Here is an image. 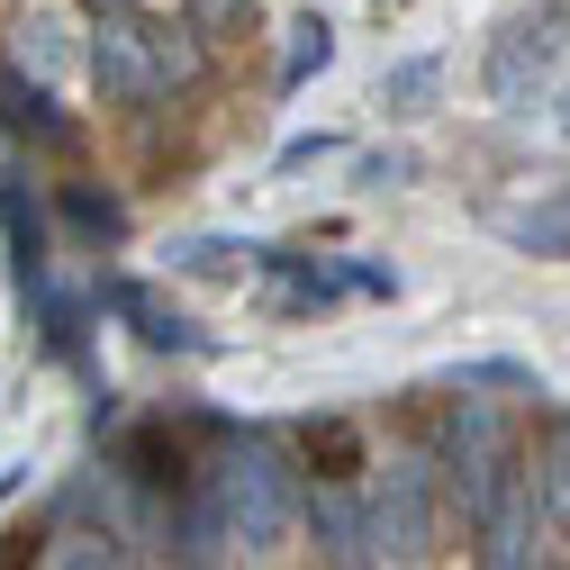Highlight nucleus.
<instances>
[{
  "mask_svg": "<svg viewBox=\"0 0 570 570\" xmlns=\"http://www.w3.org/2000/svg\"><path fill=\"white\" fill-rule=\"evenodd\" d=\"M199 73V46L190 28H164L146 19L136 0H100V28H91V82L109 100H164L173 82Z\"/></svg>",
  "mask_w": 570,
  "mask_h": 570,
  "instance_id": "nucleus-1",
  "label": "nucleus"
},
{
  "mask_svg": "<svg viewBox=\"0 0 570 570\" xmlns=\"http://www.w3.org/2000/svg\"><path fill=\"white\" fill-rule=\"evenodd\" d=\"M208 489H218L227 543H245V552H272L281 534L299 525V480L281 471V453H272V444H245V453H227V471L208 480Z\"/></svg>",
  "mask_w": 570,
  "mask_h": 570,
  "instance_id": "nucleus-2",
  "label": "nucleus"
},
{
  "mask_svg": "<svg viewBox=\"0 0 570 570\" xmlns=\"http://www.w3.org/2000/svg\"><path fill=\"white\" fill-rule=\"evenodd\" d=\"M363 534H372V561H425L435 552V462L425 453H399L381 471V489L363 498Z\"/></svg>",
  "mask_w": 570,
  "mask_h": 570,
  "instance_id": "nucleus-3",
  "label": "nucleus"
},
{
  "mask_svg": "<svg viewBox=\"0 0 570 570\" xmlns=\"http://www.w3.org/2000/svg\"><path fill=\"white\" fill-rule=\"evenodd\" d=\"M508 425H498V407L489 399H462L453 416H444V471H453V498H462V525H480L489 517V498H498V480H508Z\"/></svg>",
  "mask_w": 570,
  "mask_h": 570,
  "instance_id": "nucleus-4",
  "label": "nucleus"
},
{
  "mask_svg": "<svg viewBox=\"0 0 570 570\" xmlns=\"http://www.w3.org/2000/svg\"><path fill=\"white\" fill-rule=\"evenodd\" d=\"M561 55H570V0H543V10L517 19L508 46L489 55V100H534L561 73Z\"/></svg>",
  "mask_w": 570,
  "mask_h": 570,
  "instance_id": "nucleus-5",
  "label": "nucleus"
},
{
  "mask_svg": "<svg viewBox=\"0 0 570 570\" xmlns=\"http://www.w3.org/2000/svg\"><path fill=\"white\" fill-rule=\"evenodd\" d=\"M0 245H10V281H19V308L46 291V208H37V181L0 164Z\"/></svg>",
  "mask_w": 570,
  "mask_h": 570,
  "instance_id": "nucleus-6",
  "label": "nucleus"
},
{
  "mask_svg": "<svg viewBox=\"0 0 570 570\" xmlns=\"http://www.w3.org/2000/svg\"><path fill=\"white\" fill-rule=\"evenodd\" d=\"M299 517H308V534H317V552H326V561H372V534H363V489H353L344 471L299 480Z\"/></svg>",
  "mask_w": 570,
  "mask_h": 570,
  "instance_id": "nucleus-7",
  "label": "nucleus"
},
{
  "mask_svg": "<svg viewBox=\"0 0 570 570\" xmlns=\"http://www.w3.org/2000/svg\"><path fill=\"white\" fill-rule=\"evenodd\" d=\"M91 308H109L136 344H155V353H208V335H199L181 308H164L155 291H136V281H109V291H91Z\"/></svg>",
  "mask_w": 570,
  "mask_h": 570,
  "instance_id": "nucleus-8",
  "label": "nucleus"
},
{
  "mask_svg": "<svg viewBox=\"0 0 570 570\" xmlns=\"http://www.w3.org/2000/svg\"><path fill=\"white\" fill-rule=\"evenodd\" d=\"M489 236L534 254V263H570V190H543L525 208H489Z\"/></svg>",
  "mask_w": 570,
  "mask_h": 570,
  "instance_id": "nucleus-9",
  "label": "nucleus"
},
{
  "mask_svg": "<svg viewBox=\"0 0 570 570\" xmlns=\"http://www.w3.org/2000/svg\"><path fill=\"white\" fill-rule=\"evenodd\" d=\"M0 127L37 136V146H73V118H63V109H55V91H46V82H28L19 63H0Z\"/></svg>",
  "mask_w": 570,
  "mask_h": 570,
  "instance_id": "nucleus-10",
  "label": "nucleus"
},
{
  "mask_svg": "<svg viewBox=\"0 0 570 570\" xmlns=\"http://www.w3.org/2000/svg\"><path fill=\"white\" fill-rule=\"evenodd\" d=\"M525 471H534V498H543V525H552V534H570V407H561V416H543V435H534Z\"/></svg>",
  "mask_w": 570,
  "mask_h": 570,
  "instance_id": "nucleus-11",
  "label": "nucleus"
},
{
  "mask_svg": "<svg viewBox=\"0 0 570 570\" xmlns=\"http://www.w3.org/2000/svg\"><path fill=\"white\" fill-rule=\"evenodd\" d=\"M55 218L73 227L82 245H127V199H109L100 181H63L55 190Z\"/></svg>",
  "mask_w": 570,
  "mask_h": 570,
  "instance_id": "nucleus-12",
  "label": "nucleus"
},
{
  "mask_svg": "<svg viewBox=\"0 0 570 570\" xmlns=\"http://www.w3.org/2000/svg\"><path fill=\"white\" fill-rule=\"evenodd\" d=\"M19 63H37V82L73 63V28H63V10H28L19 19Z\"/></svg>",
  "mask_w": 570,
  "mask_h": 570,
  "instance_id": "nucleus-13",
  "label": "nucleus"
},
{
  "mask_svg": "<svg viewBox=\"0 0 570 570\" xmlns=\"http://www.w3.org/2000/svg\"><path fill=\"white\" fill-rule=\"evenodd\" d=\"M326 63H335V28L326 19H299L291 28V55H281V91H299L308 73H326Z\"/></svg>",
  "mask_w": 570,
  "mask_h": 570,
  "instance_id": "nucleus-14",
  "label": "nucleus"
},
{
  "mask_svg": "<svg viewBox=\"0 0 570 570\" xmlns=\"http://www.w3.org/2000/svg\"><path fill=\"white\" fill-rule=\"evenodd\" d=\"M335 272H344V291H353V299H399V272L372 263V254H344Z\"/></svg>",
  "mask_w": 570,
  "mask_h": 570,
  "instance_id": "nucleus-15",
  "label": "nucleus"
},
{
  "mask_svg": "<svg viewBox=\"0 0 570 570\" xmlns=\"http://www.w3.org/2000/svg\"><path fill=\"white\" fill-rule=\"evenodd\" d=\"M425 91H435V55H416V63H399V73L381 82V109H416Z\"/></svg>",
  "mask_w": 570,
  "mask_h": 570,
  "instance_id": "nucleus-16",
  "label": "nucleus"
},
{
  "mask_svg": "<svg viewBox=\"0 0 570 570\" xmlns=\"http://www.w3.org/2000/svg\"><path fill=\"white\" fill-rule=\"evenodd\" d=\"M46 561H127V552H118L109 534H55V552H46Z\"/></svg>",
  "mask_w": 570,
  "mask_h": 570,
  "instance_id": "nucleus-17",
  "label": "nucleus"
},
{
  "mask_svg": "<svg viewBox=\"0 0 570 570\" xmlns=\"http://www.w3.org/2000/svg\"><path fill=\"white\" fill-rule=\"evenodd\" d=\"M190 19H199V28H245L254 0H190Z\"/></svg>",
  "mask_w": 570,
  "mask_h": 570,
  "instance_id": "nucleus-18",
  "label": "nucleus"
},
{
  "mask_svg": "<svg viewBox=\"0 0 570 570\" xmlns=\"http://www.w3.org/2000/svg\"><path fill=\"white\" fill-rule=\"evenodd\" d=\"M416 164L407 155H363V173H353V181H363V190H390V181H407Z\"/></svg>",
  "mask_w": 570,
  "mask_h": 570,
  "instance_id": "nucleus-19",
  "label": "nucleus"
},
{
  "mask_svg": "<svg viewBox=\"0 0 570 570\" xmlns=\"http://www.w3.org/2000/svg\"><path fill=\"white\" fill-rule=\"evenodd\" d=\"M344 136H291V146H281V173H299V164H317V155H335Z\"/></svg>",
  "mask_w": 570,
  "mask_h": 570,
  "instance_id": "nucleus-20",
  "label": "nucleus"
},
{
  "mask_svg": "<svg viewBox=\"0 0 570 570\" xmlns=\"http://www.w3.org/2000/svg\"><path fill=\"white\" fill-rule=\"evenodd\" d=\"M28 480H37V471H28V462H10V471H0V508H10V498H19V489H28Z\"/></svg>",
  "mask_w": 570,
  "mask_h": 570,
  "instance_id": "nucleus-21",
  "label": "nucleus"
},
{
  "mask_svg": "<svg viewBox=\"0 0 570 570\" xmlns=\"http://www.w3.org/2000/svg\"><path fill=\"white\" fill-rule=\"evenodd\" d=\"M561 127H570V91H561Z\"/></svg>",
  "mask_w": 570,
  "mask_h": 570,
  "instance_id": "nucleus-22",
  "label": "nucleus"
}]
</instances>
